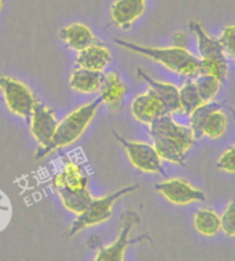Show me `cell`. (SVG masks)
<instances>
[{
    "instance_id": "6da1fadb",
    "label": "cell",
    "mask_w": 235,
    "mask_h": 261,
    "mask_svg": "<svg viewBox=\"0 0 235 261\" xmlns=\"http://www.w3.org/2000/svg\"><path fill=\"white\" fill-rule=\"evenodd\" d=\"M102 103V98H96L90 103H86L80 109H77L72 112L69 116L58 122V126L55 129V134L50 143L47 144L43 149H37L35 153L36 160L47 157L55 150L61 149V147H66L69 144L74 143L80 136L84 134V130L88 128V125L92 121V118L95 117L96 112Z\"/></svg>"
},
{
    "instance_id": "7a4b0ae2",
    "label": "cell",
    "mask_w": 235,
    "mask_h": 261,
    "mask_svg": "<svg viewBox=\"0 0 235 261\" xmlns=\"http://www.w3.org/2000/svg\"><path fill=\"white\" fill-rule=\"evenodd\" d=\"M114 43L122 48L134 51L136 54L145 55L147 58L153 59L154 62L161 63L168 70L177 73L180 76L194 79L199 74V59L195 58L190 51L185 48H176L173 45L168 48H159V47L142 45L121 39H116Z\"/></svg>"
},
{
    "instance_id": "3957f363",
    "label": "cell",
    "mask_w": 235,
    "mask_h": 261,
    "mask_svg": "<svg viewBox=\"0 0 235 261\" xmlns=\"http://www.w3.org/2000/svg\"><path fill=\"white\" fill-rule=\"evenodd\" d=\"M138 189H139L138 185L127 186V187H122V189L109 194V195H105V197H100V198H92L90 205L86 207V211L77 215V219L73 221L72 227L68 232L69 237H74L80 231L86 230L88 227L108 221L112 217L114 203L120 198H122L124 195L134 193Z\"/></svg>"
},
{
    "instance_id": "277c9868",
    "label": "cell",
    "mask_w": 235,
    "mask_h": 261,
    "mask_svg": "<svg viewBox=\"0 0 235 261\" xmlns=\"http://www.w3.org/2000/svg\"><path fill=\"white\" fill-rule=\"evenodd\" d=\"M0 90L10 112L19 117L31 118L33 110L36 108V95L33 91L23 84L22 81L15 80L11 77L0 76Z\"/></svg>"
},
{
    "instance_id": "5b68a950",
    "label": "cell",
    "mask_w": 235,
    "mask_h": 261,
    "mask_svg": "<svg viewBox=\"0 0 235 261\" xmlns=\"http://www.w3.org/2000/svg\"><path fill=\"white\" fill-rule=\"evenodd\" d=\"M139 223V216L136 215L135 212L128 211L124 213L121 223V230L118 234L117 239L114 241L112 245L109 246H102L98 249V253L95 256V261H122L124 260V253L125 249L129 245L134 243L143 242V241H149L151 242L149 235H140L139 238L129 239V234H131L132 228L135 227V224Z\"/></svg>"
},
{
    "instance_id": "8992f818",
    "label": "cell",
    "mask_w": 235,
    "mask_h": 261,
    "mask_svg": "<svg viewBox=\"0 0 235 261\" xmlns=\"http://www.w3.org/2000/svg\"><path fill=\"white\" fill-rule=\"evenodd\" d=\"M113 135L125 149L129 161L136 169L147 172V173H161V175H164L161 158L154 149V146L143 143V142L128 140L122 138L121 135H118L117 132H113Z\"/></svg>"
},
{
    "instance_id": "52a82bcc",
    "label": "cell",
    "mask_w": 235,
    "mask_h": 261,
    "mask_svg": "<svg viewBox=\"0 0 235 261\" xmlns=\"http://www.w3.org/2000/svg\"><path fill=\"white\" fill-rule=\"evenodd\" d=\"M149 125V134L151 136V139H155V138H171V139L177 140L186 151L194 144L195 136L190 126L177 124L171 117V114H165V116L155 118L154 121L150 122Z\"/></svg>"
},
{
    "instance_id": "ba28073f",
    "label": "cell",
    "mask_w": 235,
    "mask_h": 261,
    "mask_svg": "<svg viewBox=\"0 0 235 261\" xmlns=\"http://www.w3.org/2000/svg\"><path fill=\"white\" fill-rule=\"evenodd\" d=\"M154 189L163 194L165 199L175 205H187L191 202H201L206 199L203 191L195 189L183 179H168L157 183Z\"/></svg>"
},
{
    "instance_id": "9c48e42d",
    "label": "cell",
    "mask_w": 235,
    "mask_h": 261,
    "mask_svg": "<svg viewBox=\"0 0 235 261\" xmlns=\"http://www.w3.org/2000/svg\"><path fill=\"white\" fill-rule=\"evenodd\" d=\"M57 126H58V121H57L54 112L45 105L37 103L31 116V132L39 143L37 149H43L50 143Z\"/></svg>"
},
{
    "instance_id": "30bf717a",
    "label": "cell",
    "mask_w": 235,
    "mask_h": 261,
    "mask_svg": "<svg viewBox=\"0 0 235 261\" xmlns=\"http://www.w3.org/2000/svg\"><path fill=\"white\" fill-rule=\"evenodd\" d=\"M131 112L135 120L142 124H150L155 118L169 114L167 106L151 88L145 94L138 95L135 99L132 100Z\"/></svg>"
},
{
    "instance_id": "8fae6325",
    "label": "cell",
    "mask_w": 235,
    "mask_h": 261,
    "mask_svg": "<svg viewBox=\"0 0 235 261\" xmlns=\"http://www.w3.org/2000/svg\"><path fill=\"white\" fill-rule=\"evenodd\" d=\"M99 91L102 103L106 105L109 110H112L113 113L121 112L124 108V96L127 94V87L124 86L117 72L105 74Z\"/></svg>"
},
{
    "instance_id": "7c38bea8",
    "label": "cell",
    "mask_w": 235,
    "mask_h": 261,
    "mask_svg": "<svg viewBox=\"0 0 235 261\" xmlns=\"http://www.w3.org/2000/svg\"><path fill=\"white\" fill-rule=\"evenodd\" d=\"M146 0H116L112 9V23L122 29H129L131 25L145 13Z\"/></svg>"
},
{
    "instance_id": "4fadbf2b",
    "label": "cell",
    "mask_w": 235,
    "mask_h": 261,
    "mask_svg": "<svg viewBox=\"0 0 235 261\" xmlns=\"http://www.w3.org/2000/svg\"><path fill=\"white\" fill-rule=\"evenodd\" d=\"M112 62V54L108 47L98 40H95L84 50L79 51L76 58L77 68L90 69V70H99L102 72L109 63Z\"/></svg>"
},
{
    "instance_id": "5bb4252c",
    "label": "cell",
    "mask_w": 235,
    "mask_h": 261,
    "mask_svg": "<svg viewBox=\"0 0 235 261\" xmlns=\"http://www.w3.org/2000/svg\"><path fill=\"white\" fill-rule=\"evenodd\" d=\"M136 74L138 77H140L142 80H145L147 83V86L151 88V90L159 95L161 100L164 102V105L167 106L169 114H173V113L181 112L180 109V100H179V88L176 86H173L171 83H163V81H157L151 79V77L145 73L142 69H138L136 70Z\"/></svg>"
},
{
    "instance_id": "9a60e30c",
    "label": "cell",
    "mask_w": 235,
    "mask_h": 261,
    "mask_svg": "<svg viewBox=\"0 0 235 261\" xmlns=\"http://www.w3.org/2000/svg\"><path fill=\"white\" fill-rule=\"evenodd\" d=\"M103 79V72L77 68L70 74L69 86L73 91H77L80 94H95L100 90Z\"/></svg>"
},
{
    "instance_id": "2e32d148",
    "label": "cell",
    "mask_w": 235,
    "mask_h": 261,
    "mask_svg": "<svg viewBox=\"0 0 235 261\" xmlns=\"http://www.w3.org/2000/svg\"><path fill=\"white\" fill-rule=\"evenodd\" d=\"M88 176L73 160H65L62 171L57 173L53 179V187H66V189H88Z\"/></svg>"
},
{
    "instance_id": "e0dca14e",
    "label": "cell",
    "mask_w": 235,
    "mask_h": 261,
    "mask_svg": "<svg viewBox=\"0 0 235 261\" xmlns=\"http://www.w3.org/2000/svg\"><path fill=\"white\" fill-rule=\"evenodd\" d=\"M59 39L73 51H82L96 40L90 28L84 23H72L59 31Z\"/></svg>"
},
{
    "instance_id": "ac0fdd59",
    "label": "cell",
    "mask_w": 235,
    "mask_h": 261,
    "mask_svg": "<svg viewBox=\"0 0 235 261\" xmlns=\"http://www.w3.org/2000/svg\"><path fill=\"white\" fill-rule=\"evenodd\" d=\"M190 29L194 32L198 44V53L201 59L203 58H226V53L223 50L219 39H213L205 32L203 27L198 21H191Z\"/></svg>"
},
{
    "instance_id": "d6986e66",
    "label": "cell",
    "mask_w": 235,
    "mask_h": 261,
    "mask_svg": "<svg viewBox=\"0 0 235 261\" xmlns=\"http://www.w3.org/2000/svg\"><path fill=\"white\" fill-rule=\"evenodd\" d=\"M54 189L61 197L64 206L76 215H80L86 211V207L90 205V202L94 198L88 191V189L72 190L66 189V187H54Z\"/></svg>"
},
{
    "instance_id": "ffe728a7",
    "label": "cell",
    "mask_w": 235,
    "mask_h": 261,
    "mask_svg": "<svg viewBox=\"0 0 235 261\" xmlns=\"http://www.w3.org/2000/svg\"><path fill=\"white\" fill-rule=\"evenodd\" d=\"M153 146L161 160L173 162L177 165H183L186 161V151L180 143L171 138H155L153 139Z\"/></svg>"
},
{
    "instance_id": "44dd1931",
    "label": "cell",
    "mask_w": 235,
    "mask_h": 261,
    "mask_svg": "<svg viewBox=\"0 0 235 261\" xmlns=\"http://www.w3.org/2000/svg\"><path fill=\"white\" fill-rule=\"evenodd\" d=\"M195 230L203 237H213L222 230V219L211 207H203L195 212Z\"/></svg>"
},
{
    "instance_id": "7402d4cb",
    "label": "cell",
    "mask_w": 235,
    "mask_h": 261,
    "mask_svg": "<svg viewBox=\"0 0 235 261\" xmlns=\"http://www.w3.org/2000/svg\"><path fill=\"white\" fill-rule=\"evenodd\" d=\"M220 83L222 81L217 80L216 77L211 76V74L199 73L198 76L194 77V84L203 103L212 102L216 98L217 92L220 90Z\"/></svg>"
},
{
    "instance_id": "603a6c76",
    "label": "cell",
    "mask_w": 235,
    "mask_h": 261,
    "mask_svg": "<svg viewBox=\"0 0 235 261\" xmlns=\"http://www.w3.org/2000/svg\"><path fill=\"white\" fill-rule=\"evenodd\" d=\"M222 109V106L215 102H206V103H201L198 108H195L190 114V128L193 130L195 138H201L203 135V124L205 120L208 118V116L212 112Z\"/></svg>"
},
{
    "instance_id": "cb8c5ba5",
    "label": "cell",
    "mask_w": 235,
    "mask_h": 261,
    "mask_svg": "<svg viewBox=\"0 0 235 261\" xmlns=\"http://www.w3.org/2000/svg\"><path fill=\"white\" fill-rule=\"evenodd\" d=\"M179 100H180L181 113H185L187 116H190L195 108H198L199 105L203 103L194 84V80H189L179 90Z\"/></svg>"
},
{
    "instance_id": "d4e9b609",
    "label": "cell",
    "mask_w": 235,
    "mask_h": 261,
    "mask_svg": "<svg viewBox=\"0 0 235 261\" xmlns=\"http://www.w3.org/2000/svg\"><path fill=\"white\" fill-rule=\"evenodd\" d=\"M227 129V117L222 112V109H217L212 112L205 120L203 124V135L208 136L211 139H219L220 136L224 135Z\"/></svg>"
},
{
    "instance_id": "484cf974",
    "label": "cell",
    "mask_w": 235,
    "mask_h": 261,
    "mask_svg": "<svg viewBox=\"0 0 235 261\" xmlns=\"http://www.w3.org/2000/svg\"><path fill=\"white\" fill-rule=\"evenodd\" d=\"M228 70L226 58H203L199 61V73L215 76L217 80L224 81Z\"/></svg>"
},
{
    "instance_id": "4316f807",
    "label": "cell",
    "mask_w": 235,
    "mask_h": 261,
    "mask_svg": "<svg viewBox=\"0 0 235 261\" xmlns=\"http://www.w3.org/2000/svg\"><path fill=\"white\" fill-rule=\"evenodd\" d=\"M223 50L235 61V23L227 25L223 28L222 35L219 37Z\"/></svg>"
},
{
    "instance_id": "83f0119b",
    "label": "cell",
    "mask_w": 235,
    "mask_h": 261,
    "mask_svg": "<svg viewBox=\"0 0 235 261\" xmlns=\"http://www.w3.org/2000/svg\"><path fill=\"white\" fill-rule=\"evenodd\" d=\"M222 219V230L227 237H235V199H232L226 211L223 213Z\"/></svg>"
},
{
    "instance_id": "f1b7e54d",
    "label": "cell",
    "mask_w": 235,
    "mask_h": 261,
    "mask_svg": "<svg viewBox=\"0 0 235 261\" xmlns=\"http://www.w3.org/2000/svg\"><path fill=\"white\" fill-rule=\"evenodd\" d=\"M216 167L222 171L235 173V146L226 150L224 153L220 155L219 161H217Z\"/></svg>"
},
{
    "instance_id": "f546056e",
    "label": "cell",
    "mask_w": 235,
    "mask_h": 261,
    "mask_svg": "<svg viewBox=\"0 0 235 261\" xmlns=\"http://www.w3.org/2000/svg\"><path fill=\"white\" fill-rule=\"evenodd\" d=\"M172 45L176 48H185L189 50V36L185 32H175L172 35Z\"/></svg>"
},
{
    "instance_id": "4dcf8cb0",
    "label": "cell",
    "mask_w": 235,
    "mask_h": 261,
    "mask_svg": "<svg viewBox=\"0 0 235 261\" xmlns=\"http://www.w3.org/2000/svg\"><path fill=\"white\" fill-rule=\"evenodd\" d=\"M3 9V0H0V11Z\"/></svg>"
}]
</instances>
